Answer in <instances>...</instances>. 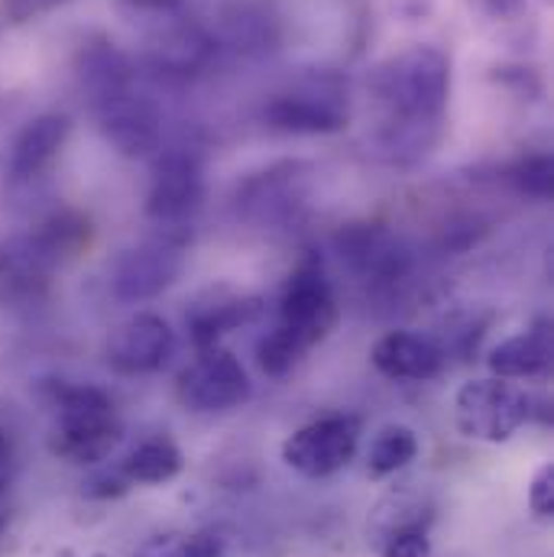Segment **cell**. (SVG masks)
Wrapping results in <instances>:
<instances>
[{
	"mask_svg": "<svg viewBox=\"0 0 554 557\" xmlns=\"http://www.w3.org/2000/svg\"><path fill=\"white\" fill-rule=\"evenodd\" d=\"M10 473H13V444H10V434L0 428V496L10 486Z\"/></svg>",
	"mask_w": 554,
	"mask_h": 557,
	"instance_id": "obj_33",
	"label": "cell"
},
{
	"mask_svg": "<svg viewBox=\"0 0 554 557\" xmlns=\"http://www.w3.org/2000/svg\"><path fill=\"white\" fill-rule=\"evenodd\" d=\"M127 16H137V20H149V23H162V20H172V16H182L188 0H114Z\"/></svg>",
	"mask_w": 554,
	"mask_h": 557,
	"instance_id": "obj_28",
	"label": "cell"
},
{
	"mask_svg": "<svg viewBox=\"0 0 554 557\" xmlns=\"http://www.w3.org/2000/svg\"><path fill=\"white\" fill-rule=\"evenodd\" d=\"M260 308H263L260 298L231 295V292H224V288L208 292V295H201V298L192 305V311L185 314L188 334H192V341H195L198 350H211V347L218 344L221 334L237 331V327L257 321Z\"/></svg>",
	"mask_w": 554,
	"mask_h": 557,
	"instance_id": "obj_19",
	"label": "cell"
},
{
	"mask_svg": "<svg viewBox=\"0 0 554 557\" xmlns=\"http://www.w3.org/2000/svg\"><path fill=\"white\" fill-rule=\"evenodd\" d=\"M205 198V172L195 152L188 149H169L156 159L149 191H146V218L165 227L185 224Z\"/></svg>",
	"mask_w": 554,
	"mask_h": 557,
	"instance_id": "obj_8",
	"label": "cell"
},
{
	"mask_svg": "<svg viewBox=\"0 0 554 557\" xmlns=\"http://www.w3.org/2000/svg\"><path fill=\"white\" fill-rule=\"evenodd\" d=\"M552 156L549 152H529L522 159H516L509 169H506V182L526 195V198H535V201H545L552 198Z\"/></svg>",
	"mask_w": 554,
	"mask_h": 557,
	"instance_id": "obj_26",
	"label": "cell"
},
{
	"mask_svg": "<svg viewBox=\"0 0 554 557\" xmlns=\"http://www.w3.org/2000/svg\"><path fill=\"white\" fill-rule=\"evenodd\" d=\"M134 557H224L218 532H165L139 545Z\"/></svg>",
	"mask_w": 554,
	"mask_h": 557,
	"instance_id": "obj_25",
	"label": "cell"
},
{
	"mask_svg": "<svg viewBox=\"0 0 554 557\" xmlns=\"http://www.w3.org/2000/svg\"><path fill=\"white\" fill-rule=\"evenodd\" d=\"M493 82H500L503 88L516 91L519 98H529L535 101L542 95V82L532 69H522V65H503V69H493Z\"/></svg>",
	"mask_w": 554,
	"mask_h": 557,
	"instance_id": "obj_29",
	"label": "cell"
},
{
	"mask_svg": "<svg viewBox=\"0 0 554 557\" xmlns=\"http://www.w3.org/2000/svg\"><path fill=\"white\" fill-rule=\"evenodd\" d=\"M72 134V121L65 114H39L33 117L10 146L7 172L13 182H33L39 178L56 156L62 152L65 139Z\"/></svg>",
	"mask_w": 554,
	"mask_h": 557,
	"instance_id": "obj_18",
	"label": "cell"
},
{
	"mask_svg": "<svg viewBox=\"0 0 554 557\" xmlns=\"http://www.w3.org/2000/svg\"><path fill=\"white\" fill-rule=\"evenodd\" d=\"M490 370L500 380H535L552 370V324L539 321L532 331H522L490 354Z\"/></svg>",
	"mask_w": 554,
	"mask_h": 557,
	"instance_id": "obj_20",
	"label": "cell"
},
{
	"mask_svg": "<svg viewBox=\"0 0 554 557\" xmlns=\"http://www.w3.org/2000/svg\"><path fill=\"white\" fill-rule=\"evenodd\" d=\"M263 127L288 137H328L347 127V82L334 72H315L295 88L273 95L260 108Z\"/></svg>",
	"mask_w": 554,
	"mask_h": 557,
	"instance_id": "obj_4",
	"label": "cell"
},
{
	"mask_svg": "<svg viewBox=\"0 0 554 557\" xmlns=\"http://www.w3.org/2000/svg\"><path fill=\"white\" fill-rule=\"evenodd\" d=\"M311 165L308 162H276L263 172H254L237 188V208L250 221H285L305 198Z\"/></svg>",
	"mask_w": 554,
	"mask_h": 557,
	"instance_id": "obj_11",
	"label": "cell"
},
{
	"mask_svg": "<svg viewBox=\"0 0 554 557\" xmlns=\"http://www.w3.org/2000/svg\"><path fill=\"white\" fill-rule=\"evenodd\" d=\"M529 506L539 519L554 516V463H542L529 486Z\"/></svg>",
	"mask_w": 554,
	"mask_h": 557,
	"instance_id": "obj_30",
	"label": "cell"
},
{
	"mask_svg": "<svg viewBox=\"0 0 554 557\" xmlns=\"http://www.w3.org/2000/svg\"><path fill=\"white\" fill-rule=\"evenodd\" d=\"M49 406L56 424L49 434L52 457L88 467L111 457V450L124 437V424L118 418L114 399L88 383H49Z\"/></svg>",
	"mask_w": 554,
	"mask_h": 557,
	"instance_id": "obj_3",
	"label": "cell"
},
{
	"mask_svg": "<svg viewBox=\"0 0 554 557\" xmlns=\"http://www.w3.org/2000/svg\"><path fill=\"white\" fill-rule=\"evenodd\" d=\"M403 529H431V506L424 496L418 493H390L377 509H373V519H370V542L377 545L380 539L393 535V532H403Z\"/></svg>",
	"mask_w": 554,
	"mask_h": 557,
	"instance_id": "obj_23",
	"label": "cell"
},
{
	"mask_svg": "<svg viewBox=\"0 0 554 557\" xmlns=\"http://www.w3.org/2000/svg\"><path fill=\"white\" fill-rule=\"evenodd\" d=\"M254 396V383L244 363L227 350H201V357L182 370L178 399L192 412H231L247 406Z\"/></svg>",
	"mask_w": 554,
	"mask_h": 557,
	"instance_id": "obj_9",
	"label": "cell"
},
{
	"mask_svg": "<svg viewBox=\"0 0 554 557\" xmlns=\"http://www.w3.org/2000/svg\"><path fill=\"white\" fill-rule=\"evenodd\" d=\"M337 324V298L318 260H305L285 278L279 295V324L257 344V363L267 376L292 373L301 357Z\"/></svg>",
	"mask_w": 554,
	"mask_h": 557,
	"instance_id": "obj_2",
	"label": "cell"
},
{
	"mask_svg": "<svg viewBox=\"0 0 554 557\" xmlns=\"http://www.w3.org/2000/svg\"><path fill=\"white\" fill-rule=\"evenodd\" d=\"M175 347L172 327L159 314H134L127 318L108 341V367L121 376H143L156 373Z\"/></svg>",
	"mask_w": 554,
	"mask_h": 557,
	"instance_id": "obj_12",
	"label": "cell"
},
{
	"mask_svg": "<svg viewBox=\"0 0 554 557\" xmlns=\"http://www.w3.org/2000/svg\"><path fill=\"white\" fill-rule=\"evenodd\" d=\"M341 260L367 282H396L409 273V250L377 224H354L337 237Z\"/></svg>",
	"mask_w": 554,
	"mask_h": 557,
	"instance_id": "obj_16",
	"label": "cell"
},
{
	"mask_svg": "<svg viewBox=\"0 0 554 557\" xmlns=\"http://www.w3.org/2000/svg\"><path fill=\"white\" fill-rule=\"evenodd\" d=\"M26 237L39 250V257L56 270L91 244V221L78 211H56L46 221H39Z\"/></svg>",
	"mask_w": 554,
	"mask_h": 557,
	"instance_id": "obj_21",
	"label": "cell"
},
{
	"mask_svg": "<svg viewBox=\"0 0 554 557\" xmlns=\"http://www.w3.org/2000/svg\"><path fill=\"white\" fill-rule=\"evenodd\" d=\"M95 117H98L101 137L127 159H143V156L159 149L162 117H159V111H156V104L149 98L137 95V88L114 98V101L98 104Z\"/></svg>",
	"mask_w": 554,
	"mask_h": 557,
	"instance_id": "obj_13",
	"label": "cell"
},
{
	"mask_svg": "<svg viewBox=\"0 0 554 557\" xmlns=\"http://www.w3.org/2000/svg\"><path fill=\"white\" fill-rule=\"evenodd\" d=\"M431 7H434V0H393L396 16H403L406 23H418V20H424V16L431 13Z\"/></svg>",
	"mask_w": 554,
	"mask_h": 557,
	"instance_id": "obj_32",
	"label": "cell"
},
{
	"mask_svg": "<svg viewBox=\"0 0 554 557\" xmlns=\"http://www.w3.org/2000/svg\"><path fill=\"white\" fill-rule=\"evenodd\" d=\"M75 78H78V88L95 111L98 104L134 91L137 65L114 39L88 36L75 52Z\"/></svg>",
	"mask_w": 554,
	"mask_h": 557,
	"instance_id": "obj_14",
	"label": "cell"
},
{
	"mask_svg": "<svg viewBox=\"0 0 554 557\" xmlns=\"http://www.w3.org/2000/svg\"><path fill=\"white\" fill-rule=\"evenodd\" d=\"M360 444V421L354 416H324L301 424L282 441V460L308 480L344 470Z\"/></svg>",
	"mask_w": 554,
	"mask_h": 557,
	"instance_id": "obj_6",
	"label": "cell"
},
{
	"mask_svg": "<svg viewBox=\"0 0 554 557\" xmlns=\"http://www.w3.org/2000/svg\"><path fill=\"white\" fill-rule=\"evenodd\" d=\"M218 49H227L241 59H267L282 42L279 16L257 0H237L221 10L218 33H211Z\"/></svg>",
	"mask_w": 554,
	"mask_h": 557,
	"instance_id": "obj_15",
	"label": "cell"
},
{
	"mask_svg": "<svg viewBox=\"0 0 554 557\" xmlns=\"http://www.w3.org/2000/svg\"><path fill=\"white\" fill-rule=\"evenodd\" d=\"M214 55H218V42H214L211 29L188 20L185 13L162 20V23H152L146 46H143L146 69L162 82L195 78L211 65Z\"/></svg>",
	"mask_w": 554,
	"mask_h": 557,
	"instance_id": "obj_7",
	"label": "cell"
},
{
	"mask_svg": "<svg viewBox=\"0 0 554 557\" xmlns=\"http://www.w3.org/2000/svg\"><path fill=\"white\" fill-rule=\"evenodd\" d=\"M370 101L380 114L367 149L377 162L409 169L434 152L444 137L451 98V59L431 42H418L373 65L367 78Z\"/></svg>",
	"mask_w": 554,
	"mask_h": 557,
	"instance_id": "obj_1",
	"label": "cell"
},
{
	"mask_svg": "<svg viewBox=\"0 0 554 557\" xmlns=\"http://www.w3.org/2000/svg\"><path fill=\"white\" fill-rule=\"evenodd\" d=\"M182 473V450L169 437H149L137 450L121 463V476L134 486H152V483H169L172 476Z\"/></svg>",
	"mask_w": 554,
	"mask_h": 557,
	"instance_id": "obj_22",
	"label": "cell"
},
{
	"mask_svg": "<svg viewBox=\"0 0 554 557\" xmlns=\"http://www.w3.org/2000/svg\"><path fill=\"white\" fill-rule=\"evenodd\" d=\"M380 557H431L428 529H403L377 542Z\"/></svg>",
	"mask_w": 554,
	"mask_h": 557,
	"instance_id": "obj_27",
	"label": "cell"
},
{
	"mask_svg": "<svg viewBox=\"0 0 554 557\" xmlns=\"http://www.w3.org/2000/svg\"><path fill=\"white\" fill-rule=\"evenodd\" d=\"M65 0H3V13H7L10 23H29V20H39L46 13H52Z\"/></svg>",
	"mask_w": 554,
	"mask_h": 557,
	"instance_id": "obj_31",
	"label": "cell"
},
{
	"mask_svg": "<svg viewBox=\"0 0 554 557\" xmlns=\"http://www.w3.org/2000/svg\"><path fill=\"white\" fill-rule=\"evenodd\" d=\"M418 454V437L413 428L406 424H390L383 428L373 444H370V454H367V470L370 476L383 480V476H393L399 473L403 467H409Z\"/></svg>",
	"mask_w": 554,
	"mask_h": 557,
	"instance_id": "obj_24",
	"label": "cell"
},
{
	"mask_svg": "<svg viewBox=\"0 0 554 557\" xmlns=\"http://www.w3.org/2000/svg\"><path fill=\"white\" fill-rule=\"evenodd\" d=\"M185 253L182 237L162 234L156 240H146L134 250H124L111 267V295L124 305H139L156 295H162L178 273H182Z\"/></svg>",
	"mask_w": 554,
	"mask_h": 557,
	"instance_id": "obj_10",
	"label": "cell"
},
{
	"mask_svg": "<svg viewBox=\"0 0 554 557\" xmlns=\"http://www.w3.org/2000/svg\"><path fill=\"white\" fill-rule=\"evenodd\" d=\"M532 396L500 376L490 380H470L457 389L454 418L464 437L483 441V444H503L509 441L529 418H532Z\"/></svg>",
	"mask_w": 554,
	"mask_h": 557,
	"instance_id": "obj_5",
	"label": "cell"
},
{
	"mask_svg": "<svg viewBox=\"0 0 554 557\" xmlns=\"http://www.w3.org/2000/svg\"><path fill=\"white\" fill-rule=\"evenodd\" d=\"M370 360L386 380L424 383V380H434L441 373L444 350L434 341L413 334V331H390L373 344Z\"/></svg>",
	"mask_w": 554,
	"mask_h": 557,
	"instance_id": "obj_17",
	"label": "cell"
}]
</instances>
